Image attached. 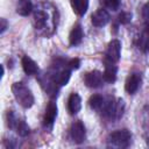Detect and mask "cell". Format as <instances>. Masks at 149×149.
Returning a JSON list of instances; mask_svg holds the SVG:
<instances>
[{"instance_id":"obj_6","label":"cell","mask_w":149,"mask_h":149,"mask_svg":"<svg viewBox=\"0 0 149 149\" xmlns=\"http://www.w3.org/2000/svg\"><path fill=\"white\" fill-rule=\"evenodd\" d=\"M120 56H121V42L119 40H112L107 45L106 59L108 61V63L114 64L119 62Z\"/></svg>"},{"instance_id":"obj_17","label":"cell","mask_w":149,"mask_h":149,"mask_svg":"<svg viewBox=\"0 0 149 149\" xmlns=\"http://www.w3.org/2000/svg\"><path fill=\"white\" fill-rule=\"evenodd\" d=\"M70 5L77 15L83 16L88 8V0H70Z\"/></svg>"},{"instance_id":"obj_23","label":"cell","mask_w":149,"mask_h":149,"mask_svg":"<svg viewBox=\"0 0 149 149\" xmlns=\"http://www.w3.org/2000/svg\"><path fill=\"white\" fill-rule=\"evenodd\" d=\"M66 65L70 68V69H74V70H77V69H79V66H80V61L78 59V58H72V59H70L68 63H66Z\"/></svg>"},{"instance_id":"obj_4","label":"cell","mask_w":149,"mask_h":149,"mask_svg":"<svg viewBox=\"0 0 149 149\" xmlns=\"http://www.w3.org/2000/svg\"><path fill=\"white\" fill-rule=\"evenodd\" d=\"M6 122H7V126L10 129H15V132L20 136H27L30 133V129H29L28 125L26 123V121L20 119L19 116H16V114L13 111H8L7 112Z\"/></svg>"},{"instance_id":"obj_12","label":"cell","mask_w":149,"mask_h":149,"mask_svg":"<svg viewBox=\"0 0 149 149\" xmlns=\"http://www.w3.org/2000/svg\"><path fill=\"white\" fill-rule=\"evenodd\" d=\"M70 77H71V71L70 69L68 68H64L57 72H55L52 76H51V79L52 81L57 85V86H64L69 83L70 80Z\"/></svg>"},{"instance_id":"obj_10","label":"cell","mask_w":149,"mask_h":149,"mask_svg":"<svg viewBox=\"0 0 149 149\" xmlns=\"http://www.w3.org/2000/svg\"><path fill=\"white\" fill-rule=\"evenodd\" d=\"M141 76H140V73H130L128 77H127V79H126V81H125V90H126V92L127 93H129V94H134L137 90H139V87H140V85H141Z\"/></svg>"},{"instance_id":"obj_20","label":"cell","mask_w":149,"mask_h":149,"mask_svg":"<svg viewBox=\"0 0 149 149\" xmlns=\"http://www.w3.org/2000/svg\"><path fill=\"white\" fill-rule=\"evenodd\" d=\"M102 2L108 9H112V10H118L121 5L120 0H102Z\"/></svg>"},{"instance_id":"obj_14","label":"cell","mask_w":149,"mask_h":149,"mask_svg":"<svg viewBox=\"0 0 149 149\" xmlns=\"http://www.w3.org/2000/svg\"><path fill=\"white\" fill-rule=\"evenodd\" d=\"M21 65H22V69H23L24 73L28 74V76H34L38 72V65L29 56H23L22 57Z\"/></svg>"},{"instance_id":"obj_11","label":"cell","mask_w":149,"mask_h":149,"mask_svg":"<svg viewBox=\"0 0 149 149\" xmlns=\"http://www.w3.org/2000/svg\"><path fill=\"white\" fill-rule=\"evenodd\" d=\"M91 22L95 27H104L109 22V14L107 13V10L102 8L97 9L91 15Z\"/></svg>"},{"instance_id":"obj_18","label":"cell","mask_w":149,"mask_h":149,"mask_svg":"<svg viewBox=\"0 0 149 149\" xmlns=\"http://www.w3.org/2000/svg\"><path fill=\"white\" fill-rule=\"evenodd\" d=\"M116 72H118V68L113 63H108L102 73L104 80L107 83H114L116 80Z\"/></svg>"},{"instance_id":"obj_19","label":"cell","mask_w":149,"mask_h":149,"mask_svg":"<svg viewBox=\"0 0 149 149\" xmlns=\"http://www.w3.org/2000/svg\"><path fill=\"white\" fill-rule=\"evenodd\" d=\"M104 102H105V99L100 94H93L88 99V105L93 111H101Z\"/></svg>"},{"instance_id":"obj_9","label":"cell","mask_w":149,"mask_h":149,"mask_svg":"<svg viewBox=\"0 0 149 149\" xmlns=\"http://www.w3.org/2000/svg\"><path fill=\"white\" fill-rule=\"evenodd\" d=\"M56 116H57V105L55 101H49V104L47 105L45 112H44V116H43L44 128H51Z\"/></svg>"},{"instance_id":"obj_25","label":"cell","mask_w":149,"mask_h":149,"mask_svg":"<svg viewBox=\"0 0 149 149\" xmlns=\"http://www.w3.org/2000/svg\"><path fill=\"white\" fill-rule=\"evenodd\" d=\"M0 28H1V34L7 29V21L5 19H1V27Z\"/></svg>"},{"instance_id":"obj_13","label":"cell","mask_w":149,"mask_h":149,"mask_svg":"<svg viewBox=\"0 0 149 149\" xmlns=\"http://www.w3.org/2000/svg\"><path fill=\"white\" fill-rule=\"evenodd\" d=\"M83 37H84V31H83L81 26L79 23L74 24L73 28L70 31V35H69V43H70V45L71 47H77L83 41Z\"/></svg>"},{"instance_id":"obj_24","label":"cell","mask_w":149,"mask_h":149,"mask_svg":"<svg viewBox=\"0 0 149 149\" xmlns=\"http://www.w3.org/2000/svg\"><path fill=\"white\" fill-rule=\"evenodd\" d=\"M142 16H143V19L148 22L149 21V1L143 6V8H142Z\"/></svg>"},{"instance_id":"obj_22","label":"cell","mask_w":149,"mask_h":149,"mask_svg":"<svg viewBox=\"0 0 149 149\" xmlns=\"http://www.w3.org/2000/svg\"><path fill=\"white\" fill-rule=\"evenodd\" d=\"M141 47L149 52V34L146 33V31H144V34L141 38Z\"/></svg>"},{"instance_id":"obj_3","label":"cell","mask_w":149,"mask_h":149,"mask_svg":"<svg viewBox=\"0 0 149 149\" xmlns=\"http://www.w3.org/2000/svg\"><path fill=\"white\" fill-rule=\"evenodd\" d=\"M132 134L128 129H118L107 136V144L115 148H127L130 144Z\"/></svg>"},{"instance_id":"obj_5","label":"cell","mask_w":149,"mask_h":149,"mask_svg":"<svg viewBox=\"0 0 149 149\" xmlns=\"http://www.w3.org/2000/svg\"><path fill=\"white\" fill-rule=\"evenodd\" d=\"M33 22L36 29L38 30H47L50 28V24L54 26L56 20L55 19H49L50 14L49 12L44 10L43 8H36L33 10Z\"/></svg>"},{"instance_id":"obj_8","label":"cell","mask_w":149,"mask_h":149,"mask_svg":"<svg viewBox=\"0 0 149 149\" xmlns=\"http://www.w3.org/2000/svg\"><path fill=\"white\" fill-rule=\"evenodd\" d=\"M102 81H104V76L98 70L86 72L84 76V83L87 87H92V88L99 87L102 85Z\"/></svg>"},{"instance_id":"obj_16","label":"cell","mask_w":149,"mask_h":149,"mask_svg":"<svg viewBox=\"0 0 149 149\" xmlns=\"http://www.w3.org/2000/svg\"><path fill=\"white\" fill-rule=\"evenodd\" d=\"M34 10L30 0H19L16 5V13L21 16H28Z\"/></svg>"},{"instance_id":"obj_2","label":"cell","mask_w":149,"mask_h":149,"mask_svg":"<svg viewBox=\"0 0 149 149\" xmlns=\"http://www.w3.org/2000/svg\"><path fill=\"white\" fill-rule=\"evenodd\" d=\"M12 92L15 100L23 108H30L34 105V95L23 83H14L12 85Z\"/></svg>"},{"instance_id":"obj_1","label":"cell","mask_w":149,"mask_h":149,"mask_svg":"<svg viewBox=\"0 0 149 149\" xmlns=\"http://www.w3.org/2000/svg\"><path fill=\"white\" fill-rule=\"evenodd\" d=\"M125 112V102L122 99H113L109 98L108 100H105L104 106L101 108V113L105 118L111 120H119L123 115Z\"/></svg>"},{"instance_id":"obj_15","label":"cell","mask_w":149,"mask_h":149,"mask_svg":"<svg viewBox=\"0 0 149 149\" xmlns=\"http://www.w3.org/2000/svg\"><path fill=\"white\" fill-rule=\"evenodd\" d=\"M81 108V99L78 93H71L68 99V111L70 114H77Z\"/></svg>"},{"instance_id":"obj_21","label":"cell","mask_w":149,"mask_h":149,"mask_svg":"<svg viewBox=\"0 0 149 149\" xmlns=\"http://www.w3.org/2000/svg\"><path fill=\"white\" fill-rule=\"evenodd\" d=\"M119 22L121 24H127L132 21V14L130 13H127V12H122L120 15H119Z\"/></svg>"},{"instance_id":"obj_7","label":"cell","mask_w":149,"mask_h":149,"mask_svg":"<svg viewBox=\"0 0 149 149\" xmlns=\"http://www.w3.org/2000/svg\"><path fill=\"white\" fill-rule=\"evenodd\" d=\"M86 136V130L81 121H74L70 128V137L74 143L84 142Z\"/></svg>"}]
</instances>
